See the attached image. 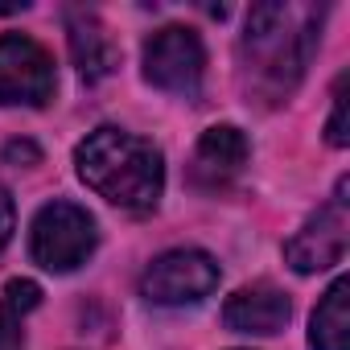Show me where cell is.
Wrapping results in <instances>:
<instances>
[{
  "label": "cell",
  "instance_id": "4",
  "mask_svg": "<svg viewBox=\"0 0 350 350\" xmlns=\"http://www.w3.org/2000/svg\"><path fill=\"white\" fill-rule=\"evenodd\" d=\"M144 79L157 91L169 95H198L202 91V75H206V50L202 38L190 25H165L144 42Z\"/></svg>",
  "mask_w": 350,
  "mask_h": 350
},
{
  "label": "cell",
  "instance_id": "6",
  "mask_svg": "<svg viewBox=\"0 0 350 350\" xmlns=\"http://www.w3.org/2000/svg\"><path fill=\"white\" fill-rule=\"evenodd\" d=\"M54 87L58 75L46 46L25 33L0 38V107H46Z\"/></svg>",
  "mask_w": 350,
  "mask_h": 350
},
{
  "label": "cell",
  "instance_id": "1",
  "mask_svg": "<svg viewBox=\"0 0 350 350\" xmlns=\"http://www.w3.org/2000/svg\"><path fill=\"white\" fill-rule=\"evenodd\" d=\"M321 17L325 9L293 5V0H272V5H256L247 13L239 38V87L247 103L280 107L293 99L317 54Z\"/></svg>",
  "mask_w": 350,
  "mask_h": 350
},
{
  "label": "cell",
  "instance_id": "5",
  "mask_svg": "<svg viewBox=\"0 0 350 350\" xmlns=\"http://www.w3.org/2000/svg\"><path fill=\"white\" fill-rule=\"evenodd\" d=\"M215 288H219V264L198 247L165 252L140 276V297L152 305H198Z\"/></svg>",
  "mask_w": 350,
  "mask_h": 350
},
{
  "label": "cell",
  "instance_id": "11",
  "mask_svg": "<svg viewBox=\"0 0 350 350\" xmlns=\"http://www.w3.org/2000/svg\"><path fill=\"white\" fill-rule=\"evenodd\" d=\"M346 305H350V280L338 276L313 309V321H309L313 350H350V309Z\"/></svg>",
  "mask_w": 350,
  "mask_h": 350
},
{
  "label": "cell",
  "instance_id": "14",
  "mask_svg": "<svg viewBox=\"0 0 350 350\" xmlns=\"http://www.w3.org/2000/svg\"><path fill=\"white\" fill-rule=\"evenodd\" d=\"M21 317L9 305H0V350H21Z\"/></svg>",
  "mask_w": 350,
  "mask_h": 350
},
{
  "label": "cell",
  "instance_id": "3",
  "mask_svg": "<svg viewBox=\"0 0 350 350\" xmlns=\"http://www.w3.org/2000/svg\"><path fill=\"white\" fill-rule=\"evenodd\" d=\"M95 219L75 202H46L29 227V256L46 272H75L95 252Z\"/></svg>",
  "mask_w": 350,
  "mask_h": 350
},
{
  "label": "cell",
  "instance_id": "13",
  "mask_svg": "<svg viewBox=\"0 0 350 350\" xmlns=\"http://www.w3.org/2000/svg\"><path fill=\"white\" fill-rule=\"evenodd\" d=\"M5 305L21 317V313H29V309L42 305V288H38L33 280H9V284H5Z\"/></svg>",
  "mask_w": 350,
  "mask_h": 350
},
{
  "label": "cell",
  "instance_id": "15",
  "mask_svg": "<svg viewBox=\"0 0 350 350\" xmlns=\"http://www.w3.org/2000/svg\"><path fill=\"white\" fill-rule=\"evenodd\" d=\"M13 227H17V206H13V194L0 186V247L13 239Z\"/></svg>",
  "mask_w": 350,
  "mask_h": 350
},
{
  "label": "cell",
  "instance_id": "17",
  "mask_svg": "<svg viewBox=\"0 0 350 350\" xmlns=\"http://www.w3.org/2000/svg\"><path fill=\"white\" fill-rule=\"evenodd\" d=\"M25 9V0H21V5H0V17H9V13H21Z\"/></svg>",
  "mask_w": 350,
  "mask_h": 350
},
{
  "label": "cell",
  "instance_id": "12",
  "mask_svg": "<svg viewBox=\"0 0 350 350\" xmlns=\"http://www.w3.org/2000/svg\"><path fill=\"white\" fill-rule=\"evenodd\" d=\"M346 75H338L334 83V111H329V124H325V140L334 148H346L350 144V120H346Z\"/></svg>",
  "mask_w": 350,
  "mask_h": 350
},
{
  "label": "cell",
  "instance_id": "16",
  "mask_svg": "<svg viewBox=\"0 0 350 350\" xmlns=\"http://www.w3.org/2000/svg\"><path fill=\"white\" fill-rule=\"evenodd\" d=\"M5 157H9V161H29V165H38V161H42V152H38L29 140H13V144L5 148Z\"/></svg>",
  "mask_w": 350,
  "mask_h": 350
},
{
  "label": "cell",
  "instance_id": "9",
  "mask_svg": "<svg viewBox=\"0 0 350 350\" xmlns=\"http://www.w3.org/2000/svg\"><path fill=\"white\" fill-rule=\"evenodd\" d=\"M288 317H293V301H288V293L276 288L272 280L243 284V288L231 293L227 305H223V321H227V329H235V334H260V338H268V334H280V329L288 325Z\"/></svg>",
  "mask_w": 350,
  "mask_h": 350
},
{
  "label": "cell",
  "instance_id": "8",
  "mask_svg": "<svg viewBox=\"0 0 350 350\" xmlns=\"http://www.w3.org/2000/svg\"><path fill=\"white\" fill-rule=\"evenodd\" d=\"M252 157V144L247 136L235 128V124H215L202 132V140L194 144V157H190V182L198 190H223L231 186L243 165Z\"/></svg>",
  "mask_w": 350,
  "mask_h": 350
},
{
  "label": "cell",
  "instance_id": "7",
  "mask_svg": "<svg viewBox=\"0 0 350 350\" xmlns=\"http://www.w3.org/2000/svg\"><path fill=\"white\" fill-rule=\"evenodd\" d=\"M346 239H350V219H346V178L338 182L334 198L309 215V223L284 243V260L293 264V272L309 276V272H325L334 264H342L346 256Z\"/></svg>",
  "mask_w": 350,
  "mask_h": 350
},
{
  "label": "cell",
  "instance_id": "2",
  "mask_svg": "<svg viewBox=\"0 0 350 350\" xmlns=\"http://www.w3.org/2000/svg\"><path fill=\"white\" fill-rule=\"evenodd\" d=\"M75 169L103 202L132 211V215H148L165 190L161 148L152 140L124 132V128H111V124L95 128L75 148Z\"/></svg>",
  "mask_w": 350,
  "mask_h": 350
},
{
  "label": "cell",
  "instance_id": "10",
  "mask_svg": "<svg viewBox=\"0 0 350 350\" xmlns=\"http://www.w3.org/2000/svg\"><path fill=\"white\" fill-rule=\"evenodd\" d=\"M66 38H70V58H75V66L87 83H99L120 66V50H116L107 25L95 13L70 9L66 13Z\"/></svg>",
  "mask_w": 350,
  "mask_h": 350
}]
</instances>
